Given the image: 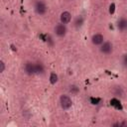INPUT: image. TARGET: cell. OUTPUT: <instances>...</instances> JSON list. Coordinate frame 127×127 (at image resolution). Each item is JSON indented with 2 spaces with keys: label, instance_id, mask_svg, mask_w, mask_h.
<instances>
[{
  "label": "cell",
  "instance_id": "cell-1",
  "mask_svg": "<svg viewBox=\"0 0 127 127\" xmlns=\"http://www.w3.org/2000/svg\"><path fill=\"white\" fill-rule=\"evenodd\" d=\"M60 103H61V106L63 109L66 110V109H69L72 105V101L70 99V97L68 95H65V94H63L61 95L60 97Z\"/></svg>",
  "mask_w": 127,
  "mask_h": 127
},
{
  "label": "cell",
  "instance_id": "cell-2",
  "mask_svg": "<svg viewBox=\"0 0 127 127\" xmlns=\"http://www.w3.org/2000/svg\"><path fill=\"white\" fill-rule=\"evenodd\" d=\"M100 52L102 54H105V55H109L112 53L113 51V45L110 43V42H103L101 45H100Z\"/></svg>",
  "mask_w": 127,
  "mask_h": 127
},
{
  "label": "cell",
  "instance_id": "cell-3",
  "mask_svg": "<svg viewBox=\"0 0 127 127\" xmlns=\"http://www.w3.org/2000/svg\"><path fill=\"white\" fill-rule=\"evenodd\" d=\"M35 11L38 15H44L47 12V6L43 1H38L35 5Z\"/></svg>",
  "mask_w": 127,
  "mask_h": 127
},
{
  "label": "cell",
  "instance_id": "cell-4",
  "mask_svg": "<svg viewBox=\"0 0 127 127\" xmlns=\"http://www.w3.org/2000/svg\"><path fill=\"white\" fill-rule=\"evenodd\" d=\"M66 31H67V30H66V27H65V25L63 24V23L58 24V25L55 27V33H56V35L59 36V37H64V36H65Z\"/></svg>",
  "mask_w": 127,
  "mask_h": 127
},
{
  "label": "cell",
  "instance_id": "cell-5",
  "mask_svg": "<svg viewBox=\"0 0 127 127\" xmlns=\"http://www.w3.org/2000/svg\"><path fill=\"white\" fill-rule=\"evenodd\" d=\"M24 70L29 75L36 74V64H34V63H27V64H25Z\"/></svg>",
  "mask_w": 127,
  "mask_h": 127
},
{
  "label": "cell",
  "instance_id": "cell-6",
  "mask_svg": "<svg viewBox=\"0 0 127 127\" xmlns=\"http://www.w3.org/2000/svg\"><path fill=\"white\" fill-rule=\"evenodd\" d=\"M91 42L95 46H100L104 42V37L101 34H94L91 38Z\"/></svg>",
  "mask_w": 127,
  "mask_h": 127
},
{
  "label": "cell",
  "instance_id": "cell-7",
  "mask_svg": "<svg viewBox=\"0 0 127 127\" xmlns=\"http://www.w3.org/2000/svg\"><path fill=\"white\" fill-rule=\"evenodd\" d=\"M71 20V14L67 11H64L62 14H61V23L66 25L70 22Z\"/></svg>",
  "mask_w": 127,
  "mask_h": 127
},
{
  "label": "cell",
  "instance_id": "cell-8",
  "mask_svg": "<svg viewBox=\"0 0 127 127\" xmlns=\"http://www.w3.org/2000/svg\"><path fill=\"white\" fill-rule=\"evenodd\" d=\"M117 27L120 31H125L127 29V20L124 19V18H121L119 21H118V24H117Z\"/></svg>",
  "mask_w": 127,
  "mask_h": 127
},
{
  "label": "cell",
  "instance_id": "cell-9",
  "mask_svg": "<svg viewBox=\"0 0 127 127\" xmlns=\"http://www.w3.org/2000/svg\"><path fill=\"white\" fill-rule=\"evenodd\" d=\"M58 79H59L58 74L56 72H51V74H50V82L52 84H56L58 82Z\"/></svg>",
  "mask_w": 127,
  "mask_h": 127
},
{
  "label": "cell",
  "instance_id": "cell-10",
  "mask_svg": "<svg viewBox=\"0 0 127 127\" xmlns=\"http://www.w3.org/2000/svg\"><path fill=\"white\" fill-rule=\"evenodd\" d=\"M44 66L41 63H37L36 64V74H40V73H43L44 72Z\"/></svg>",
  "mask_w": 127,
  "mask_h": 127
},
{
  "label": "cell",
  "instance_id": "cell-11",
  "mask_svg": "<svg viewBox=\"0 0 127 127\" xmlns=\"http://www.w3.org/2000/svg\"><path fill=\"white\" fill-rule=\"evenodd\" d=\"M82 23H83V19H82V17H81V16L76 17V19H75V21H74V25H75V27H80V26L82 25Z\"/></svg>",
  "mask_w": 127,
  "mask_h": 127
},
{
  "label": "cell",
  "instance_id": "cell-12",
  "mask_svg": "<svg viewBox=\"0 0 127 127\" xmlns=\"http://www.w3.org/2000/svg\"><path fill=\"white\" fill-rule=\"evenodd\" d=\"M5 70V63L3 61H0V72H3Z\"/></svg>",
  "mask_w": 127,
  "mask_h": 127
},
{
  "label": "cell",
  "instance_id": "cell-13",
  "mask_svg": "<svg viewBox=\"0 0 127 127\" xmlns=\"http://www.w3.org/2000/svg\"><path fill=\"white\" fill-rule=\"evenodd\" d=\"M114 10H115V5H114V3H112V4L109 6V13H110V14H113V13H114Z\"/></svg>",
  "mask_w": 127,
  "mask_h": 127
},
{
  "label": "cell",
  "instance_id": "cell-14",
  "mask_svg": "<svg viewBox=\"0 0 127 127\" xmlns=\"http://www.w3.org/2000/svg\"><path fill=\"white\" fill-rule=\"evenodd\" d=\"M69 90H70L71 92H76L78 89H77V87H76V86H74V85H72V86H71V85H70V88H69Z\"/></svg>",
  "mask_w": 127,
  "mask_h": 127
}]
</instances>
